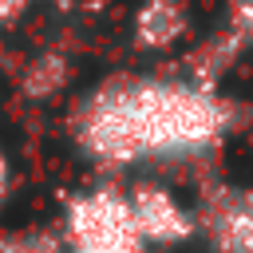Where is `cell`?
Masks as SVG:
<instances>
[{"mask_svg": "<svg viewBox=\"0 0 253 253\" xmlns=\"http://www.w3.org/2000/svg\"><path fill=\"white\" fill-rule=\"evenodd\" d=\"M237 123L221 87L190 75H115L71 111V142L99 170L190 162L217 150Z\"/></svg>", "mask_w": 253, "mask_h": 253, "instance_id": "obj_1", "label": "cell"}, {"mask_svg": "<svg viewBox=\"0 0 253 253\" xmlns=\"http://www.w3.org/2000/svg\"><path fill=\"white\" fill-rule=\"evenodd\" d=\"M67 253H154L134 225L126 186L95 182L67 198L59 225Z\"/></svg>", "mask_w": 253, "mask_h": 253, "instance_id": "obj_2", "label": "cell"}, {"mask_svg": "<svg viewBox=\"0 0 253 253\" xmlns=\"http://www.w3.org/2000/svg\"><path fill=\"white\" fill-rule=\"evenodd\" d=\"M126 202H130L134 225L150 249H178V245H190L198 237V210L170 182L138 174L126 186Z\"/></svg>", "mask_w": 253, "mask_h": 253, "instance_id": "obj_3", "label": "cell"}, {"mask_svg": "<svg viewBox=\"0 0 253 253\" xmlns=\"http://www.w3.org/2000/svg\"><path fill=\"white\" fill-rule=\"evenodd\" d=\"M198 237L210 253H253V186L213 182L194 202Z\"/></svg>", "mask_w": 253, "mask_h": 253, "instance_id": "obj_4", "label": "cell"}, {"mask_svg": "<svg viewBox=\"0 0 253 253\" xmlns=\"http://www.w3.org/2000/svg\"><path fill=\"white\" fill-rule=\"evenodd\" d=\"M190 28L194 12L186 0H138L130 12V43L138 51H174Z\"/></svg>", "mask_w": 253, "mask_h": 253, "instance_id": "obj_5", "label": "cell"}, {"mask_svg": "<svg viewBox=\"0 0 253 253\" xmlns=\"http://www.w3.org/2000/svg\"><path fill=\"white\" fill-rule=\"evenodd\" d=\"M67 79H71V63H67V55L47 47V51L32 55V63L24 67V75H20V91H24L28 99H36V103H47V99H55V95L67 87Z\"/></svg>", "mask_w": 253, "mask_h": 253, "instance_id": "obj_6", "label": "cell"}, {"mask_svg": "<svg viewBox=\"0 0 253 253\" xmlns=\"http://www.w3.org/2000/svg\"><path fill=\"white\" fill-rule=\"evenodd\" d=\"M221 36L237 51L253 47V0H229L225 4V28H221Z\"/></svg>", "mask_w": 253, "mask_h": 253, "instance_id": "obj_7", "label": "cell"}, {"mask_svg": "<svg viewBox=\"0 0 253 253\" xmlns=\"http://www.w3.org/2000/svg\"><path fill=\"white\" fill-rule=\"evenodd\" d=\"M0 253H67L59 229H24L0 241Z\"/></svg>", "mask_w": 253, "mask_h": 253, "instance_id": "obj_8", "label": "cell"}, {"mask_svg": "<svg viewBox=\"0 0 253 253\" xmlns=\"http://www.w3.org/2000/svg\"><path fill=\"white\" fill-rule=\"evenodd\" d=\"M12 182H16V166H12V154H8V146L0 142V206L8 202V194H12Z\"/></svg>", "mask_w": 253, "mask_h": 253, "instance_id": "obj_9", "label": "cell"}, {"mask_svg": "<svg viewBox=\"0 0 253 253\" xmlns=\"http://www.w3.org/2000/svg\"><path fill=\"white\" fill-rule=\"evenodd\" d=\"M28 8H32V0H0V28L16 24V20H20Z\"/></svg>", "mask_w": 253, "mask_h": 253, "instance_id": "obj_10", "label": "cell"}]
</instances>
